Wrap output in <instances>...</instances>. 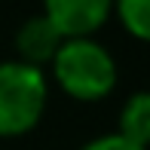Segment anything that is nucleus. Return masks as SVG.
<instances>
[{"instance_id":"obj_1","label":"nucleus","mask_w":150,"mask_h":150,"mask_svg":"<svg viewBox=\"0 0 150 150\" xmlns=\"http://www.w3.org/2000/svg\"><path fill=\"white\" fill-rule=\"evenodd\" d=\"M52 83L74 101H101L117 89V61L110 49L95 37L61 40L55 58L49 61Z\"/></svg>"},{"instance_id":"obj_2","label":"nucleus","mask_w":150,"mask_h":150,"mask_svg":"<svg viewBox=\"0 0 150 150\" xmlns=\"http://www.w3.org/2000/svg\"><path fill=\"white\" fill-rule=\"evenodd\" d=\"M49 104V77L28 61H0V138H22L37 129Z\"/></svg>"},{"instance_id":"obj_3","label":"nucleus","mask_w":150,"mask_h":150,"mask_svg":"<svg viewBox=\"0 0 150 150\" xmlns=\"http://www.w3.org/2000/svg\"><path fill=\"white\" fill-rule=\"evenodd\" d=\"M113 0H40V12L61 37H95L110 22Z\"/></svg>"},{"instance_id":"obj_4","label":"nucleus","mask_w":150,"mask_h":150,"mask_svg":"<svg viewBox=\"0 0 150 150\" xmlns=\"http://www.w3.org/2000/svg\"><path fill=\"white\" fill-rule=\"evenodd\" d=\"M61 40L64 37L49 25V18H46L43 12H37V16L25 18V22L18 25V31H16V58L46 71L49 61L55 58Z\"/></svg>"},{"instance_id":"obj_5","label":"nucleus","mask_w":150,"mask_h":150,"mask_svg":"<svg viewBox=\"0 0 150 150\" xmlns=\"http://www.w3.org/2000/svg\"><path fill=\"white\" fill-rule=\"evenodd\" d=\"M117 135L147 147L150 144V95L147 92H132L120 110Z\"/></svg>"},{"instance_id":"obj_6","label":"nucleus","mask_w":150,"mask_h":150,"mask_svg":"<svg viewBox=\"0 0 150 150\" xmlns=\"http://www.w3.org/2000/svg\"><path fill=\"white\" fill-rule=\"evenodd\" d=\"M110 16H117V22L132 40L144 43L150 37V0H113Z\"/></svg>"},{"instance_id":"obj_7","label":"nucleus","mask_w":150,"mask_h":150,"mask_svg":"<svg viewBox=\"0 0 150 150\" xmlns=\"http://www.w3.org/2000/svg\"><path fill=\"white\" fill-rule=\"evenodd\" d=\"M80 150H147V147H141V144H135V141H129V138H122V135L110 132V135H98V138L86 141Z\"/></svg>"}]
</instances>
